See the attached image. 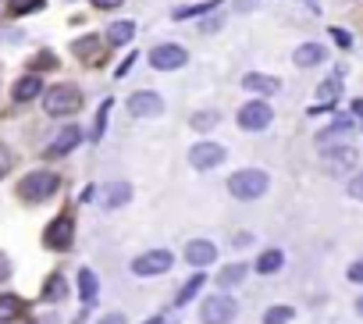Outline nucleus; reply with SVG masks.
Listing matches in <instances>:
<instances>
[{
  "label": "nucleus",
  "mask_w": 363,
  "mask_h": 324,
  "mask_svg": "<svg viewBox=\"0 0 363 324\" xmlns=\"http://www.w3.org/2000/svg\"><path fill=\"white\" fill-rule=\"evenodd\" d=\"M132 36H135V22H111V29H107V43L111 47H128Z\"/></svg>",
  "instance_id": "22"
},
{
  "label": "nucleus",
  "mask_w": 363,
  "mask_h": 324,
  "mask_svg": "<svg viewBox=\"0 0 363 324\" xmlns=\"http://www.w3.org/2000/svg\"><path fill=\"white\" fill-rule=\"evenodd\" d=\"M345 193H349L352 200H363V172L349 179V186H345Z\"/></svg>",
  "instance_id": "33"
},
{
  "label": "nucleus",
  "mask_w": 363,
  "mask_h": 324,
  "mask_svg": "<svg viewBox=\"0 0 363 324\" xmlns=\"http://www.w3.org/2000/svg\"><path fill=\"white\" fill-rule=\"evenodd\" d=\"M253 267H257V274H278V271L285 267V253H281V250H264Z\"/></svg>",
  "instance_id": "20"
},
{
  "label": "nucleus",
  "mask_w": 363,
  "mask_h": 324,
  "mask_svg": "<svg viewBox=\"0 0 363 324\" xmlns=\"http://www.w3.org/2000/svg\"><path fill=\"white\" fill-rule=\"evenodd\" d=\"M96 324H128V320H125V313H104Z\"/></svg>",
  "instance_id": "38"
},
{
  "label": "nucleus",
  "mask_w": 363,
  "mask_h": 324,
  "mask_svg": "<svg viewBox=\"0 0 363 324\" xmlns=\"http://www.w3.org/2000/svg\"><path fill=\"white\" fill-rule=\"evenodd\" d=\"M36 324H54V320H50V317H43V320H36Z\"/></svg>",
  "instance_id": "45"
},
{
  "label": "nucleus",
  "mask_w": 363,
  "mask_h": 324,
  "mask_svg": "<svg viewBox=\"0 0 363 324\" xmlns=\"http://www.w3.org/2000/svg\"><path fill=\"white\" fill-rule=\"evenodd\" d=\"M128 200H132V186H128V182H114V186L107 189V196H104V207L114 211V207H125Z\"/></svg>",
  "instance_id": "24"
},
{
  "label": "nucleus",
  "mask_w": 363,
  "mask_h": 324,
  "mask_svg": "<svg viewBox=\"0 0 363 324\" xmlns=\"http://www.w3.org/2000/svg\"><path fill=\"white\" fill-rule=\"evenodd\" d=\"M203 281H207V274H203V271H196V274H193L186 285L178 289V296H174V306H186V303H193V299H196V292L203 289Z\"/></svg>",
  "instance_id": "23"
},
{
  "label": "nucleus",
  "mask_w": 363,
  "mask_h": 324,
  "mask_svg": "<svg viewBox=\"0 0 363 324\" xmlns=\"http://www.w3.org/2000/svg\"><path fill=\"white\" fill-rule=\"evenodd\" d=\"M43 111H47L50 118H68V114L82 111V89H79L75 82H57V86H50L47 96H43Z\"/></svg>",
  "instance_id": "1"
},
{
  "label": "nucleus",
  "mask_w": 363,
  "mask_h": 324,
  "mask_svg": "<svg viewBox=\"0 0 363 324\" xmlns=\"http://www.w3.org/2000/svg\"><path fill=\"white\" fill-rule=\"evenodd\" d=\"M324 160H328L331 172H349V168L356 164V150H352V146H331V150L324 153Z\"/></svg>",
  "instance_id": "16"
},
{
  "label": "nucleus",
  "mask_w": 363,
  "mask_h": 324,
  "mask_svg": "<svg viewBox=\"0 0 363 324\" xmlns=\"http://www.w3.org/2000/svg\"><path fill=\"white\" fill-rule=\"evenodd\" d=\"M324 57H328V50H324L320 43H303V47H296V54H292L296 68H313V65H320Z\"/></svg>",
  "instance_id": "17"
},
{
  "label": "nucleus",
  "mask_w": 363,
  "mask_h": 324,
  "mask_svg": "<svg viewBox=\"0 0 363 324\" xmlns=\"http://www.w3.org/2000/svg\"><path fill=\"white\" fill-rule=\"evenodd\" d=\"M292 317H296V310L281 303V306H271V310L264 313V324H289Z\"/></svg>",
  "instance_id": "30"
},
{
  "label": "nucleus",
  "mask_w": 363,
  "mask_h": 324,
  "mask_svg": "<svg viewBox=\"0 0 363 324\" xmlns=\"http://www.w3.org/2000/svg\"><path fill=\"white\" fill-rule=\"evenodd\" d=\"M57 189H61V179H57L54 172H29V175L18 182V196L29 200V203H43V200H50Z\"/></svg>",
  "instance_id": "3"
},
{
  "label": "nucleus",
  "mask_w": 363,
  "mask_h": 324,
  "mask_svg": "<svg viewBox=\"0 0 363 324\" xmlns=\"http://www.w3.org/2000/svg\"><path fill=\"white\" fill-rule=\"evenodd\" d=\"M338 89H342V79H338V75H335V79H328V82H320V89H317V96H320V100H328V104H331V100H335V96H338Z\"/></svg>",
  "instance_id": "32"
},
{
  "label": "nucleus",
  "mask_w": 363,
  "mask_h": 324,
  "mask_svg": "<svg viewBox=\"0 0 363 324\" xmlns=\"http://www.w3.org/2000/svg\"><path fill=\"white\" fill-rule=\"evenodd\" d=\"M267 186H271V175L260 168H242L228 179V193L235 200H260L267 193Z\"/></svg>",
  "instance_id": "2"
},
{
  "label": "nucleus",
  "mask_w": 363,
  "mask_h": 324,
  "mask_svg": "<svg viewBox=\"0 0 363 324\" xmlns=\"http://www.w3.org/2000/svg\"><path fill=\"white\" fill-rule=\"evenodd\" d=\"M235 8H239V11H250V8H253V0H235Z\"/></svg>",
  "instance_id": "42"
},
{
  "label": "nucleus",
  "mask_w": 363,
  "mask_h": 324,
  "mask_svg": "<svg viewBox=\"0 0 363 324\" xmlns=\"http://www.w3.org/2000/svg\"><path fill=\"white\" fill-rule=\"evenodd\" d=\"M250 242H253L250 232H239V235H235V246H250Z\"/></svg>",
  "instance_id": "41"
},
{
  "label": "nucleus",
  "mask_w": 363,
  "mask_h": 324,
  "mask_svg": "<svg viewBox=\"0 0 363 324\" xmlns=\"http://www.w3.org/2000/svg\"><path fill=\"white\" fill-rule=\"evenodd\" d=\"M349 128H352V118H335L331 128H324V132L317 135V143H328V139H335V135H345Z\"/></svg>",
  "instance_id": "29"
},
{
  "label": "nucleus",
  "mask_w": 363,
  "mask_h": 324,
  "mask_svg": "<svg viewBox=\"0 0 363 324\" xmlns=\"http://www.w3.org/2000/svg\"><path fill=\"white\" fill-rule=\"evenodd\" d=\"M128 114H135V118H157V114H164V96L153 93V89H139V93L128 96Z\"/></svg>",
  "instance_id": "10"
},
{
  "label": "nucleus",
  "mask_w": 363,
  "mask_h": 324,
  "mask_svg": "<svg viewBox=\"0 0 363 324\" xmlns=\"http://www.w3.org/2000/svg\"><path fill=\"white\" fill-rule=\"evenodd\" d=\"M8 278H11V260L0 253V281H8Z\"/></svg>",
  "instance_id": "39"
},
{
  "label": "nucleus",
  "mask_w": 363,
  "mask_h": 324,
  "mask_svg": "<svg viewBox=\"0 0 363 324\" xmlns=\"http://www.w3.org/2000/svg\"><path fill=\"white\" fill-rule=\"evenodd\" d=\"M221 4L218 0H211V4H193V8H178L174 11V22H186V18H196V15H211V11H218Z\"/></svg>",
  "instance_id": "26"
},
{
  "label": "nucleus",
  "mask_w": 363,
  "mask_h": 324,
  "mask_svg": "<svg viewBox=\"0 0 363 324\" xmlns=\"http://www.w3.org/2000/svg\"><path fill=\"white\" fill-rule=\"evenodd\" d=\"M171 267H174L171 250H150V253H139L132 260V274H139V278H157V274H167Z\"/></svg>",
  "instance_id": "4"
},
{
  "label": "nucleus",
  "mask_w": 363,
  "mask_h": 324,
  "mask_svg": "<svg viewBox=\"0 0 363 324\" xmlns=\"http://www.w3.org/2000/svg\"><path fill=\"white\" fill-rule=\"evenodd\" d=\"M218 121H221V114H218V111H196L189 125H193L196 132H211V128H214Z\"/></svg>",
  "instance_id": "28"
},
{
  "label": "nucleus",
  "mask_w": 363,
  "mask_h": 324,
  "mask_svg": "<svg viewBox=\"0 0 363 324\" xmlns=\"http://www.w3.org/2000/svg\"><path fill=\"white\" fill-rule=\"evenodd\" d=\"M239 128H246V132H264L271 121H274V111H271V104L267 100H250V104H242L239 107Z\"/></svg>",
  "instance_id": "6"
},
{
  "label": "nucleus",
  "mask_w": 363,
  "mask_h": 324,
  "mask_svg": "<svg viewBox=\"0 0 363 324\" xmlns=\"http://www.w3.org/2000/svg\"><path fill=\"white\" fill-rule=\"evenodd\" d=\"M331 40H335L342 50H349V47H352V36H349L345 29H331Z\"/></svg>",
  "instance_id": "35"
},
{
  "label": "nucleus",
  "mask_w": 363,
  "mask_h": 324,
  "mask_svg": "<svg viewBox=\"0 0 363 324\" xmlns=\"http://www.w3.org/2000/svg\"><path fill=\"white\" fill-rule=\"evenodd\" d=\"M4 4H8V11L26 15V11H40V8H43V0H4Z\"/></svg>",
  "instance_id": "31"
},
{
  "label": "nucleus",
  "mask_w": 363,
  "mask_h": 324,
  "mask_svg": "<svg viewBox=\"0 0 363 324\" xmlns=\"http://www.w3.org/2000/svg\"><path fill=\"white\" fill-rule=\"evenodd\" d=\"M242 86H246L250 93H257V100H264V96H274V93L281 89V82H278L274 75H260V72H250V75H242Z\"/></svg>",
  "instance_id": "12"
},
{
  "label": "nucleus",
  "mask_w": 363,
  "mask_h": 324,
  "mask_svg": "<svg viewBox=\"0 0 363 324\" xmlns=\"http://www.w3.org/2000/svg\"><path fill=\"white\" fill-rule=\"evenodd\" d=\"M111 107H114V100H104V104H100L96 121H93V132H89V139H93V143H100V139H104V128H107V114H111Z\"/></svg>",
  "instance_id": "27"
},
{
  "label": "nucleus",
  "mask_w": 363,
  "mask_h": 324,
  "mask_svg": "<svg viewBox=\"0 0 363 324\" xmlns=\"http://www.w3.org/2000/svg\"><path fill=\"white\" fill-rule=\"evenodd\" d=\"M146 324H164V317H150V320H146Z\"/></svg>",
  "instance_id": "44"
},
{
  "label": "nucleus",
  "mask_w": 363,
  "mask_h": 324,
  "mask_svg": "<svg viewBox=\"0 0 363 324\" xmlns=\"http://www.w3.org/2000/svg\"><path fill=\"white\" fill-rule=\"evenodd\" d=\"M79 299H82L86 306H93V303L100 299V281H96V274H93L89 267L79 271Z\"/></svg>",
  "instance_id": "18"
},
{
  "label": "nucleus",
  "mask_w": 363,
  "mask_h": 324,
  "mask_svg": "<svg viewBox=\"0 0 363 324\" xmlns=\"http://www.w3.org/2000/svg\"><path fill=\"white\" fill-rule=\"evenodd\" d=\"M356 313H363V296H359V299H356Z\"/></svg>",
  "instance_id": "43"
},
{
  "label": "nucleus",
  "mask_w": 363,
  "mask_h": 324,
  "mask_svg": "<svg viewBox=\"0 0 363 324\" xmlns=\"http://www.w3.org/2000/svg\"><path fill=\"white\" fill-rule=\"evenodd\" d=\"M43 93V79L36 75V72H29V75H22L18 82H15V89H11V96H15V104H29V100H36Z\"/></svg>",
  "instance_id": "14"
},
{
  "label": "nucleus",
  "mask_w": 363,
  "mask_h": 324,
  "mask_svg": "<svg viewBox=\"0 0 363 324\" xmlns=\"http://www.w3.org/2000/svg\"><path fill=\"white\" fill-rule=\"evenodd\" d=\"M225 157H228V150H225L221 143H196V146L189 150V164H193L196 172H211V168L225 164Z\"/></svg>",
  "instance_id": "9"
},
{
  "label": "nucleus",
  "mask_w": 363,
  "mask_h": 324,
  "mask_svg": "<svg viewBox=\"0 0 363 324\" xmlns=\"http://www.w3.org/2000/svg\"><path fill=\"white\" fill-rule=\"evenodd\" d=\"M186 61H189V50L182 43H160L150 50V65L157 72H178V68H186Z\"/></svg>",
  "instance_id": "7"
},
{
  "label": "nucleus",
  "mask_w": 363,
  "mask_h": 324,
  "mask_svg": "<svg viewBox=\"0 0 363 324\" xmlns=\"http://www.w3.org/2000/svg\"><path fill=\"white\" fill-rule=\"evenodd\" d=\"M186 260L193 264V267H211L214 260H218V246L214 242H207V239H193L189 246H186Z\"/></svg>",
  "instance_id": "11"
},
{
  "label": "nucleus",
  "mask_w": 363,
  "mask_h": 324,
  "mask_svg": "<svg viewBox=\"0 0 363 324\" xmlns=\"http://www.w3.org/2000/svg\"><path fill=\"white\" fill-rule=\"evenodd\" d=\"M235 313H239V303L232 296H225V292L221 296H207L203 306H200V320L203 324H232Z\"/></svg>",
  "instance_id": "5"
},
{
  "label": "nucleus",
  "mask_w": 363,
  "mask_h": 324,
  "mask_svg": "<svg viewBox=\"0 0 363 324\" xmlns=\"http://www.w3.org/2000/svg\"><path fill=\"white\" fill-rule=\"evenodd\" d=\"M132 65H135V54H128V57H125V61H121V65H118V72H114V75H118V79H125V75H128V68H132Z\"/></svg>",
  "instance_id": "37"
},
{
  "label": "nucleus",
  "mask_w": 363,
  "mask_h": 324,
  "mask_svg": "<svg viewBox=\"0 0 363 324\" xmlns=\"http://www.w3.org/2000/svg\"><path fill=\"white\" fill-rule=\"evenodd\" d=\"M72 50H75V57L86 61V65H100V61H104V43H100V36H82V40L72 43Z\"/></svg>",
  "instance_id": "13"
},
{
  "label": "nucleus",
  "mask_w": 363,
  "mask_h": 324,
  "mask_svg": "<svg viewBox=\"0 0 363 324\" xmlns=\"http://www.w3.org/2000/svg\"><path fill=\"white\" fill-rule=\"evenodd\" d=\"M82 143V128H75V125H68L50 146H47V157H65V153H72L75 146Z\"/></svg>",
  "instance_id": "15"
},
{
  "label": "nucleus",
  "mask_w": 363,
  "mask_h": 324,
  "mask_svg": "<svg viewBox=\"0 0 363 324\" xmlns=\"http://www.w3.org/2000/svg\"><path fill=\"white\" fill-rule=\"evenodd\" d=\"M345 278H349V281H356V285H363V257H359V260H352V267L345 271Z\"/></svg>",
  "instance_id": "34"
},
{
  "label": "nucleus",
  "mask_w": 363,
  "mask_h": 324,
  "mask_svg": "<svg viewBox=\"0 0 363 324\" xmlns=\"http://www.w3.org/2000/svg\"><path fill=\"white\" fill-rule=\"evenodd\" d=\"M65 296H68V278H65L61 271H54V274L43 281V299H47V303H61Z\"/></svg>",
  "instance_id": "21"
},
{
  "label": "nucleus",
  "mask_w": 363,
  "mask_h": 324,
  "mask_svg": "<svg viewBox=\"0 0 363 324\" xmlns=\"http://www.w3.org/2000/svg\"><path fill=\"white\" fill-rule=\"evenodd\" d=\"M89 4H93V8H100V11H111V8H118V4H121V0H89Z\"/></svg>",
  "instance_id": "40"
},
{
  "label": "nucleus",
  "mask_w": 363,
  "mask_h": 324,
  "mask_svg": "<svg viewBox=\"0 0 363 324\" xmlns=\"http://www.w3.org/2000/svg\"><path fill=\"white\" fill-rule=\"evenodd\" d=\"M22 313H26L22 296H15V292H4V296H0V324H11V320H18Z\"/></svg>",
  "instance_id": "19"
},
{
  "label": "nucleus",
  "mask_w": 363,
  "mask_h": 324,
  "mask_svg": "<svg viewBox=\"0 0 363 324\" xmlns=\"http://www.w3.org/2000/svg\"><path fill=\"white\" fill-rule=\"evenodd\" d=\"M43 242H47V250H72V242H75V218L72 214H61V218H54L50 225H47V232H43Z\"/></svg>",
  "instance_id": "8"
},
{
  "label": "nucleus",
  "mask_w": 363,
  "mask_h": 324,
  "mask_svg": "<svg viewBox=\"0 0 363 324\" xmlns=\"http://www.w3.org/2000/svg\"><path fill=\"white\" fill-rule=\"evenodd\" d=\"M246 274H250V264H232V267H225V271L218 274V285H221V289H235V285L246 281Z\"/></svg>",
  "instance_id": "25"
},
{
  "label": "nucleus",
  "mask_w": 363,
  "mask_h": 324,
  "mask_svg": "<svg viewBox=\"0 0 363 324\" xmlns=\"http://www.w3.org/2000/svg\"><path fill=\"white\" fill-rule=\"evenodd\" d=\"M8 172H11V153H8L4 146H0V179H4Z\"/></svg>",
  "instance_id": "36"
}]
</instances>
